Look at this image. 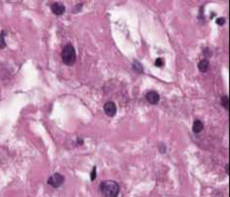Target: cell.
I'll return each instance as SVG.
<instances>
[{"label": "cell", "mask_w": 230, "mask_h": 197, "mask_svg": "<svg viewBox=\"0 0 230 197\" xmlns=\"http://www.w3.org/2000/svg\"><path fill=\"white\" fill-rule=\"evenodd\" d=\"M100 189L104 197H117L120 188L114 181H104L100 184Z\"/></svg>", "instance_id": "6da1fadb"}, {"label": "cell", "mask_w": 230, "mask_h": 197, "mask_svg": "<svg viewBox=\"0 0 230 197\" xmlns=\"http://www.w3.org/2000/svg\"><path fill=\"white\" fill-rule=\"evenodd\" d=\"M61 57L64 64L68 65V66H71V65H72L76 62V49H74V47L72 44H68L64 46L61 53Z\"/></svg>", "instance_id": "7a4b0ae2"}, {"label": "cell", "mask_w": 230, "mask_h": 197, "mask_svg": "<svg viewBox=\"0 0 230 197\" xmlns=\"http://www.w3.org/2000/svg\"><path fill=\"white\" fill-rule=\"evenodd\" d=\"M64 180H65L64 176H62L61 174H59V173H54L53 175L49 177V181H47V184H51L52 188H57L63 184Z\"/></svg>", "instance_id": "3957f363"}, {"label": "cell", "mask_w": 230, "mask_h": 197, "mask_svg": "<svg viewBox=\"0 0 230 197\" xmlns=\"http://www.w3.org/2000/svg\"><path fill=\"white\" fill-rule=\"evenodd\" d=\"M104 110L107 116L113 117L117 112L116 104H115V103H113V101H107L104 106Z\"/></svg>", "instance_id": "277c9868"}, {"label": "cell", "mask_w": 230, "mask_h": 197, "mask_svg": "<svg viewBox=\"0 0 230 197\" xmlns=\"http://www.w3.org/2000/svg\"><path fill=\"white\" fill-rule=\"evenodd\" d=\"M146 99L151 104H157L160 101V95L156 91H150L146 95Z\"/></svg>", "instance_id": "5b68a950"}, {"label": "cell", "mask_w": 230, "mask_h": 197, "mask_svg": "<svg viewBox=\"0 0 230 197\" xmlns=\"http://www.w3.org/2000/svg\"><path fill=\"white\" fill-rule=\"evenodd\" d=\"M52 13L54 15H56V16H61V15H63L65 13V6L63 4H60V3H53L51 5V7Z\"/></svg>", "instance_id": "8992f818"}, {"label": "cell", "mask_w": 230, "mask_h": 197, "mask_svg": "<svg viewBox=\"0 0 230 197\" xmlns=\"http://www.w3.org/2000/svg\"><path fill=\"white\" fill-rule=\"evenodd\" d=\"M203 123L200 120H195L193 122V125H192V131L195 133H199L200 131H203Z\"/></svg>", "instance_id": "52a82bcc"}, {"label": "cell", "mask_w": 230, "mask_h": 197, "mask_svg": "<svg viewBox=\"0 0 230 197\" xmlns=\"http://www.w3.org/2000/svg\"><path fill=\"white\" fill-rule=\"evenodd\" d=\"M209 69V62L206 59H203L198 63V70L201 73H206Z\"/></svg>", "instance_id": "ba28073f"}, {"label": "cell", "mask_w": 230, "mask_h": 197, "mask_svg": "<svg viewBox=\"0 0 230 197\" xmlns=\"http://www.w3.org/2000/svg\"><path fill=\"white\" fill-rule=\"evenodd\" d=\"M221 101L222 106H223L226 110H228V109H229V98H228V97H227V96L221 97Z\"/></svg>", "instance_id": "9c48e42d"}, {"label": "cell", "mask_w": 230, "mask_h": 197, "mask_svg": "<svg viewBox=\"0 0 230 197\" xmlns=\"http://www.w3.org/2000/svg\"><path fill=\"white\" fill-rule=\"evenodd\" d=\"M5 32L2 31L1 34H0V48H5L6 47V43H5Z\"/></svg>", "instance_id": "30bf717a"}, {"label": "cell", "mask_w": 230, "mask_h": 197, "mask_svg": "<svg viewBox=\"0 0 230 197\" xmlns=\"http://www.w3.org/2000/svg\"><path fill=\"white\" fill-rule=\"evenodd\" d=\"M132 68H134V71L136 72V73H142L143 72V69H142V67H141V65L139 64V63H137V62H134V66H132Z\"/></svg>", "instance_id": "8fae6325"}, {"label": "cell", "mask_w": 230, "mask_h": 197, "mask_svg": "<svg viewBox=\"0 0 230 197\" xmlns=\"http://www.w3.org/2000/svg\"><path fill=\"white\" fill-rule=\"evenodd\" d=\"M216 23L217 25H223V24L225 23V19H224V17H219V19H217Z\"/></svg>", "instance_id": "7c38bea8"}, {"label": "cell", "mask_w": 230, "mask_h": 197, "mask_svg": "<svg viewBox=\"0 0 230 197\" xmlns=\"http://www.w3.org/2000/svg\"><path fill=\"white\" fill-rule=\"evenodd\" d=\"M96 170H97V167L94 166L93 170H92V172H91V181H94L95 179H96V176H97Z\"/></svg>", "instance_id": "4fadbf2b"}, {"label": "cell", "mask_w": 230, "mask_h": 197, "mask_svg": "<svg viewBox=\"0 0 230 197\" xmlns=\"http://www.w3.org/2000/svg\"><path fill=\"white\" fill-rule=\"evenodd\" d=\"M155 65H156L157 67H162V65H164V60H162V58H158L155 62Z\"/></svg>", "instance_id": "5bb4252c"}, {"label": "cell", "mask_w": 230, "mask_h": 197, "mask_svg": "<svg viewBox=\"0 0 230 197\" xmlns=\"http://www.w3.org/2000/svg\"><path fill=\"white\" fill-rule=\"evenodd\" d=\"M203 52H204V55L206 57H207V54H209V56H211V54H212L211 53V49H210V48H205Z\"/></svg>", "instance_id": "9a60e30c"}, {"label": "cell", "mask_w": 230, "mask_h": 197, "mask_svg": "<svg viewBox=\"0 0 230 197\" xmlns=\"http://www.w3.org/2000/svg\"><path fill=\"white\" fill-rule=\"evenodd\" d=\"M226 172H227V174L229 173V171H228V164H227V165H226Z\"/></svg>", "instance_id": "2e32d148"}]
</instances>
